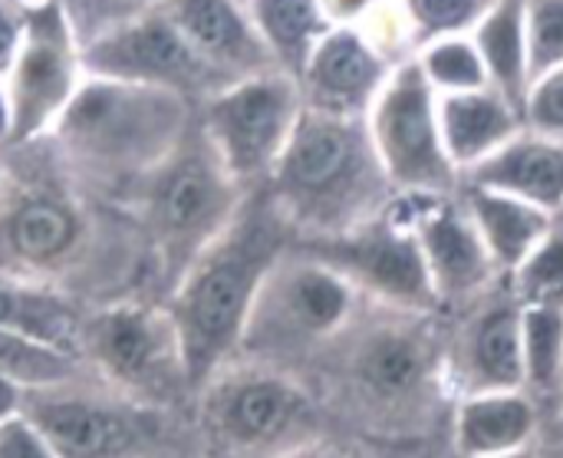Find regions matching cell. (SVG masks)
I'll return each mask as SVG.
<instances>
[{
  "label": "cell",
  "mask_w": 563,
  "mask_h": 458,
  "mask_svg": "<svg viewBox=\"0 0 563 458\" xmlns=\"http://www.w3.org/2000/svg\"><path fill=\"white\" fill-rule=\"evenodd\" d=\"M23 3H33V0H23Z\"/></svg>",
  "instance_id": "obj_43"
},
{
  "label": "cell",
  "mask_w": 563,
  "mask_h": 458,
  "mask_svg": "<svg viewBox=\"0 0 563 458\" xmlns=\"http://www.w3.org/2000/svg\"><path fill=\"white\" fill-rule=\"evenodd\" d=\"M462 185L511 195L548 215H558L563 211V145L525 129L485 162L468 168Z\"/></svg>",
  "instance_id": "obj_20"
},
{
  "label": "cell",
  "mask_w": 563,
  "mask_h": 458,
  "mask_svg": "<svg viewBox=\"0 0 563 458\" xmlns=\"http://www.w3.org/2000/svg\"><path fill=\"white\" fill-rule=\"evenodd\" d=\"M185 419L205 458H290L336 433L300 377L241 357L195 390Z\"/></svg>",
  "instance_id": "obj_5"
},
{
  "label": "cell",
  "mask_w": 563,
  "mask_h": 458,
  "mask_svg": "<svg viewBox=\"0 0 563 458\" xmlns=\"http://www.w3.org/2000/svg\"><path fill=\"white\" fill-rule=\"evenodd\" d=\"M501 458H534V449H528V452H515V456H501Z\"/></svg>",
  "instance_id": "obj_42"
},
{
  "label": "cell",
  "mask_w": 563,
  "mask_h": 458,
  "mask_svg": "<svg viewBox=\"0 0 563 458\" xmlns=\"http://www.w3.org/2000/svg\"><path fill=\"white\" fill-rule=\"evenodd\" d=\"M82 307L49 287L0 274V330L76 353Z\"/></svg>",
  "instance_id": "obj_23"
},
{
  "label": "cell",
  "mask_w": 563,
  "mask_h": 458,
  "mask_svg": "<svg viewBox=\"0 0 563 458\" xmlns=\"http://www.w3.org/2000/svg\"><path fill=\"white\" fill-rule=\"evenodd\" d=\"M419 66H422L429 86L439 89L442 96L472 92V89L488 86L485 63H482V56H478V50L472 43H459V40L439 43V46H432L426 53V59Z\"/></svg>",
  "instance_id": "obj_30"
},
{
  "label": "cell",
  "mask_w": 563,
  "mask_h": 458,
  "mask_svg": "<svg viewBox=\"0 0 563 458\" xmlns=\"http://www.w3.org/2000/svg\"><path fill=\"white\" fill-rule=\"evenodd\" d=\"M3 185H7V165H3V152H0V195H3Z\"/></svg>",
  "instance_id": "obj_41"
},
{
  "label": "cell",
  "mask_w": 563,
  "mask_h": 458,
  "mask_svg": "<svg viewBox=\"0 0 563 458\" xmlns=\"http://www.w3.org/2000/svg\"><path fill=\"white\" fill-rule=\"evenodd\" d=\"M82 79L86 73L79 59V43L63 10L49 0L26 3L23 43L10 76L3 79L13 116L7 149L46 139L79 92Z\"/></svg>",
  "instance_id": "obj_13"
},
{
  "label": "cell",
  "mask_w": 563,
  "mask_h": 458,
  "mask_svg": "<svg viewBox=\"0 0 563 458\" xmlns=\"http://www.w3.org/2000/svg\"><path fill=\"white\" fill-rule=\"evenodd\" d=\"M244 195L247 192H241L221 168L195 119L178 149L125 198L122 208L132 211L142 231L152 258L155 297L162 304L198 254L228 228Z\"/></svg>",
  "instance_id": "obj_6"
},
{
  "label": "cell",
  "mask_w": 563,
  "mask_h": 458,
  "mask_svg": "<svg viewBox=\"0 0 563 458\" xmlns=\"http://www.w3.org/2000/svg\"><path fill=\"white\" fill-rule=\"evenodd\" d=\"M561 400H563V396H561Z\"/></svg>",
  "instance_id": "obj_44"
},
{
  "label": "cell",
  "mask_w": 563,
  "mask_h": 458,
  "mask_svg": "<svg viewBox=\"0 0 563 458\" xmlns=\"http://www.w3.org/2000/svg\"><path fill=\"white\" fill-rule=\"evenodd\" d=\"M290 244L294 235L267 188H254L168 294L165 307L178 327L195 390L238 353L251 304L267 271Z\"/></svg>",
  "instance_id": "obj_3"
},
{
  "label": "cell",
  "mask_w": 563,
  "mask_h": 458,
  "mask_svg": "<svg viewBox=\"0 0 563 458\" xmlns=\"http://www.w3.org/2000/svg\"><path fill=\"white\" fill-rule=\"evenodd\" d=\"M521 360L525 393L541 403L563 396V310L521 307Z\"/></svg>",
  "instance_id": "obj_26"
},
{
  "label": "cell",
  "mask_w": 563,
  "mask_h": 458,
  "mask_svg": "<svg viewBox=\"0 0 563 458\" xmlns=\"http://www.w3.org/2000/svg\"><path fill=\"white\" fill-rule=\"evenodd\" d=\"M300 116V86L280 69L241 79L201 102L195 112L201 135L241 192H254L271 182Z\"/></svg>",
  "instance_id": "obj_10"
},
{
  "label": "cell",
  "mask_w": 563,
  "mask_h": 458,
  "mask_svg": "<svg viewBox=\"0 0 563 458\" xmlns=\"http://www.w3.org/2000/svg\"><path fill=\"white\" fill-rule=\"evenodd\" d=\"M145 458H205L198 452V446H195V439H191V433H188V426L178 433V436H172L165 446H158L155 452H148Z\"/></svg>",
  "instance_id": "obj_37"
},
{
  "label": "cell",
  "mask_w": 563,
  "mask_h": 458,
  "mask_svg": "<svg viewBox=\"0 0 563 458\" xmlns=\"http://www.w3.org/2000/svg\"><path fill=\"white\" fill-rule=\"evenodd\" d=\"M386 218L416 235L439 304L472 301L498 274L465 205L445 195H402L389 201Z\"/></svg>",
  "instance_id": "obj_15"
},
{
  "label": "cell",
  "mask_w": 563,
  "mask_h": 458,
  "mask_svg": "<svg viewBox=\"0 0 563 458\" xmlns=\"http://www.w3.org/2000/svg\"><path fill=\"white\" fill-rule=\"evenodd\" d=\"M290 458H389V452L379 449V446H369V443H363V439L333 433V436L313 443L310 449H303V452H297V456Z\"/></svg>",
  "instance_id": "obj_36"
},
{
  "label": "cell",
  "mask_w": 563,
  "mask_h": 458,
  "mask_svg": "<svg viewBox=\"0 0 563 458\" xmlns=\"http://www.w3.org/2000/svg\"><path fill=\"white\" fill-rule=\"evenodd\" d=\"M79 59L82 73L92 79L165 89L188 99L195 109L231 86L191 50V43L172 23L165 7H155L82 46Z\"/></svg>",
  "instance_id": "obj_12"
},
{
  "label": "cell",
  "mask_w": 563,
  "mask_h": 458,
  "mask_svg": "<svg viewBox=\"0 0 563 458\" xmlns=\"http://www.w3.org/2000/svg\"><path fill=\"white\" fill-rule=\"evenodd\" d=\"M383 83L386 69L379 56L353 30L323 33L297 76L307 109L346 119H366Z\"/></svg>",
  "instance_id": "obj_17"
},
{
  "label": "cell",
  "mask_w": 563,
  "mask_h": 458,
  "mask_svg": "<svg viewBox=\"0 0 563 458\" xmlns=\"http://www.w3.org/2000/svg\"><path fill=\"white\" fill-rule=\"evenodd\" d=\"M525 129L563 145V66L531 83L525 99Z\"/></svg>",
  "instance_id": "obj_32"
},
{
  "label": "cell",
  "mask_w": 563,
  "mask_h": 458,
  "mask_svg": "<svg viewBox=\"0 0 563 458\" xmlns=\"http://www.w3.org/2000/svg\"><path fill=\"white\" fill-rule=\"evenodd\" d=\"M366 129L376 145L379 165L393 188L402 195H449L459 182L439 132V99L419 63L386 76Z\"/></svg>",
  "instance_id": "obj_11"
},
{
  "label": "cell",
  "mask_w": 563,
  "mask_h": 458,
  "mask_svg": "<svg viewBox=\"0 0 563 458\" xmlns=\"http://www.w3.org/2000/svg\"><path fill=\"white\" fill-rule=\"evenodd\" d=\"M294 244L346 277L363 301L409 314H435L439 307L416 235L389 221L386 211L343 238Z\"/></svg>",
  "instance_id": "obj_14"
},
{
  "label": "cell",
  "mask_w": 563,
  "mask_h": 458,
  "mask_svg": "<svg viewBox=\"0 0 563 458\" xmlns=\"http://www.w3.org/2000/svg\"><path fill=\"white\" fill-rule=\"evenodd\" d=\"M0 458H56L49 446L36 436V429L23 419L13 416L0 426Z\"/></svg>",
  "instance_id": "obj_34"
},
{
  "label": "cell",
  "mask_w": 563,
  "mask_h": 458,
  "mask_svg": "<svg viewBox=\"0 0 563 458\" xmlns=\"http://www.w3.org/2000/svg\"><path fill=\"white\" fill-rule=\"evenodd\" d=\"M439 132L449 162L459 175H465L518 132H525V112L495 86L452 92L439 99Z\"/></svg>",
  "instance_id": "obj_21"
},
{
  "label": "cell",
  "mask_w": 563,
  "mask_h": 458,
  "mask_svg": "<svg viewBox=\"0 0 563 458\" xmlns=\"http://www.w3.org/2000/svg\"><path fill=\"white\" fill-rule=\"evenodd\" d=\"M360 304L363 297L346 277L290 244L261 284L234 357L303 380L356 317Z\"/></svg>",
  "instance_id": "obj_7"
},
{
  "label": "cell",
  "mask_w": 563,
  "mask_h": 458,
  "mask_svg": "<svg viewBox=\"0 0 563 458\" xmlns=\"http://www.w3.org/2000/svg\"><path fill=\"white\" fill-rule=\"evenodd\" d=\"M478 56L488 73V86H495L508 102L525 112V99L531 89L528 79V33H525V7L521 0H501L498 10L478 30Z\"/></svg>",
  "instance_id": "obj_24"
},
{
  "label": "cell",
  "mask_w": 563,
  "mask_h": 458,
  "mask_svg": "<svg viewBox=\"0 0 563 458\" xmlns=\"http://www.w3.org/2000/svg\"><path fill=\"white\" fill-rule=\"evenodd\" d=\"M63 10L79 50L96 43L99 36L132 23L135 17L162 7L165 0H49Z\"/></svg>",
  "instance_id": "obj_29"
},
{
  "label": "cell",
  "mask_w": 563,
  "mask_h": 458,
  "mask_svg": "<svg viewBox=\"0 0 563 458\" xmlns=\"http://www.w3.org/2000/svg\"><path fill=\"white\" fill-rule=\"evenodd\" d=\"M23 23H26V3L0 0V79H7L13 69V59L23 43Z\"/></svg>",
  "instance_id": "obj_35"
},
{
  "label": "cell",
  "mask_w": 563,
  "mask_h": 458,
  "mask_svg": "<svg viewBox=\"0 0 563 458\" xmlns=\"http://www.w3.org/2000/svg\"><path fill=\"white\" fill-rule=\"evenodd\" d=\"M20 416L56 458H145L188 426L185 416L115 396L89 373L20 393Z\"/></svg>",
  "instance_id": "obj_9"
},
{
  "label": "cell",
  "mask_w": 563,
  "mask_h": 458,
  "mask_svg": "<svg viewBox=\"0 0 563 458\" xmlns=\"http://www.w3.org/2000/svg\"><path fill=\"white\" fill-rule=\"evenodd\" d=\"M459 458H501L528 452L541 439V406L525 390L462 396L449 429Z\"/></svg>",
  "instance_id": "obj_19"
},
{
  "label": "cell",
  "mask_w": 563,
  "mask_h": 458,
  "mask_svg": "<svg viewBox=\"0 0 563 458\" xmlns=\"http://www.w3.org/2000/svg\"><path fill=\"white\" fill-rule=\"evenodd\" d=\"M409 3H412L416 20L435 33L472 23L485 7V0H409Z\"/></svg>",
  "instance_id": "obj_33"
},
{
  "label": "cell",
  "mask_w": 563,
  "mask_h": 458,
  "mask_svg": "<svg viewBox=\"0 0 563 458\" xmlns=\"http://www.w3.org/2000/svg\"><path fill=\"white\" fill-rule=\"evenodd\" d=\"M13 416H20V390L0 380V426Z\"/></svg>",
  "instance_id": "obj_38"
},
{
  "label": "cell",
  "mask_w": 563,
  "mask_h": 458,
  "mask_svg": "<svg viewBox=\"0 0 563 458\" xmlns=\"http://www.w3.org/2000/svg\"><path fill=\"white\" fill-rule=\"evenodd\" d=\"M449 380L455 400L525 390L521 304L511 297L482 304L449 340Z\"/></svg>",
  "instance_id": "obj_16"
},
{
  "label": "cell",
  "mask_w": 563,
  "mask_h": 458,
  "mask_svg": "<svg viewBox=\"0 0 563 458\" xmlns=\"http://www.w3.org/2000/svg\"><path fill=\"white\" fill-rule=\"evenodd\" d=\"M525 33L531 83L563 66V0H531V10H525Z\"/></svg>",
  "instance_id": "obj_31"
},
{
  "label": "cell",
  "mask_w": 563,
  "mask_h": 458,
  "mask_svg": "<svg viewBox=\"0 0 563 458\" xmlns=\"http://www.w3.org/2000/svg\"><path fill=\"white\" fill-rule=\"evenodd\" d=\"M264 188L294 241L343 238L376 221L393 201L366 119L307 106Z\"/></svg>",
  "instance_id": "obj_4"
},
{
  "label": "cell",
  "mask_w": 563,
  "mask_h": 458,
  "mask_svg": "<svg viewBox=\"0 0 563 458\" xmlns=\"http://www.w3.org/2000/svg\"><path fill=\"white\" fill-rule=\"evenodd\" d=\"M432 317L363 301L346 330L303 373L340 436L389 452L452 423L445 413V396H455L449 340L432 330Z\"/></svg>",
  "instance_id": "obj_1"
},
{
  "label": "cell",
  "mask_w": 563,
  "mask_h": 458,
  "mask_svg": "<svg viewBox=\"0 0 563 458\" xmlns=\"http://www.w3.org/2000/svg\"><path fill=\"white\" fill-rule=\"evenodd\" d=\"M82 373L86 370H82L76 353H66L59 347L0 330V380L16 386L20 393L59 386V383H69Z\"/></svg>",
  "instance_id": "obj_27"
},
{
  "label": "cell",
  "mask_w": 563,
  "mask_h": 458,
  "mask_svg": "<svg viewBox=\"0 0 563 458\" xmlns=\"http://www.w3.org/2000/svg\"><path fill=\"white\" fill-rule=\"evenodd\" d=\"M195 106L175 92L86 76L46 142L92 195L125 205L195 126Z\"/></svg>",
  "instance_id": "obj_2"
},
{
  "label": "cell",
  "mask_w": 563,
  "mask_h": 458,
  "mask_svg": "<svg viewBox=\"0 0 563 458\" xmlns=\"http://www.w3.org/2000/svg\"><path fill=\"white\" fill-rule=\"evenodd\" d=\"M511 294L521 307H561L563 310V231H551L528 261L511 271Z\"/></svg>",
  "instance_id": "obj_28"
},
{
  "label": "cell",
  "mask_w": 563,
  "mask_h": 458,
  "mask_svg": "<svg viewBox=\"0 0 563 458\" xmlns=\"http://www.w3.org/2000/svg\"><path fill=\"white\" fill-rule=\"evenodd\" d=\"M247 17L277 69L297 79L323 36L317 0H251Z\"/></svg>",
  "instance_id": "obj_25"
},
{
  "label": "cell",
  "mask_w": 563,
  "mask_h": 458,
  "mask_svg": "<svg viewBox=\"0 0 563 458\" xmlns=\"http://www.w3.org/2000/svg\"><path fill=\"white\" fill-rule=\"evenodd\" d=\"M162 7L191 50L231 86L277 69L247 10H238L234 0H165Z\"/></svg>",
  "instance_id": "obj_18"
},
{
  "label": "cell",
  "mask_w": 563,
  "mask_h": 458,
  "mask_svg": "<svg viewBox=\"0 0 563 458\" xmlns=\"http://www.w3.org/2000/svg\"><path fill=\"white\" fill-rule=\"evenodd\" d=\"M534 458H563V446H558V449H548V452H538V446H534Z\"/></svg>",
  "instance_id": "obj_40"
},
{
  "label": "cell",
  "mask_w": 563,
  "mask_h": 458,
  "mask_svg": "<svg viewBox=\"0 0 563 458\" xmlns=\"http://www.w3.org/2000/svg\"><path fill=\"white\" fill-rule=\"evenodd\" d=\"M10 129H13V116H10V96H7V83L0 79V152L10 145Z\"/></svg>",
  "instance_id": "obj_39"
},
{
  "label": "cell",
  "mask_w": 563,
  "mask_h": 458,
  "mask_svg": "<svg viewBox=\"0 0 563 458\" xmlns=\"http://www.w3.org/2000/svg\"><path fill=\"white\" fill-rule=\"evenodd\" d=\"M462 205H465L472 225L478 228L492 264L508 274L518 271L528 261V254L554 231V215H548L528 201H518L511 195L465 185Z\"/></svg>",
  "instance_id": "obj_22"
},
{
  "label": "cell",
  "mask_w": 563,
  "mask_h": 458,
  "mask_svg": "<svg viewBox=\"0 0 563 458\" xmlns=\"http://www.w3.org/2000/svg\"><path fill=\"white\" fill-rule=\"evenodd\" d=\"M76 357L115 396L168 416L188 413L195 386L178 327L162 301L125 297L82 310Z\"/></svg>",
  "instance_id": "obj_8"
}]
</instances>
